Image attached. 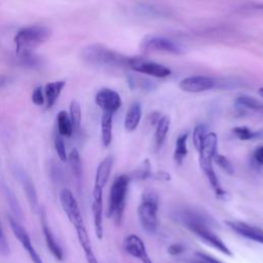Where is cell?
<instances>
[{
  "label": "cell",
  "instance_id": "cell-1",
  "mask_svg": "<svg viewBox=\"0 0 263 263\" xmlns=\"http://www.w3.org/2000/svg\"><path fill=\"white\" fill-rule=\"evenodd\" d=\"M50 30L44 26H30L21 29L14 36L15 52L22 58L29 57L32 51L50 37Z\"/></svg>",
  "mask_w": 263,
  "mask_h": 263
},
{
  "label": "cell",
  "instance_id": "cell-12",
  "mask_svg": "<svg viewBox=\"0 0 263 263\" xmlns=\"http://www.w3.org/2000/svg\"><path fill=\"white\" fill-rule=\"evenodd\" d=\"M91 211L95 225V232L98 239L103 238L104 229H103V188L93 186L92 189V202Z\"/></svg>",
  "mask_w": 263,
  "mask_h": 263
},
{
  "label": "cell",
  "instance_id": "cell-6",
  "mask_svg": "<svg viewBox=\"0 0 263 263\" xmlns=\"http://www.w3.org/2000/svg\"><path fill=\"white\" fill-rule=\"evenodd\" d=\"M60 202L65 214L67 215L69 221L72 223L74 228L84 226L78 202L71 190H69L68 188H64L61 190Z\"/></svg>",
  "mask_w": 263,
  "mask_h": 263
},
{
  "label": "cell",
  "instance_id": "cell-20",
  "mask_svg": "<svg viewBox=\"0 0 263 263\" xmlns=\"http://www.w3.org/2000/svg\"><path fill=\"white\" fill-rule=\"evenodd\" d=\"M76 233H77V237L79 240V243L84 252V256L86 258L87 263H99L93 251H92V247L90 243V239L88 236V233L85 229V226L82 227H78L75 228Z\"/></svg>",
  "mask_w": 263,
  "mask_h": 263
},
{
  "label": "cell",
  "instance_id": "cell-39",
  "mask_svg": "<svg viewBox=\"0 0 263 263\" xmlns=\"http://www.w3.org/2000/svg\"><path fill=\"white\" fill-rule=\"evenodd\" d=\"M196 255H197L200 259L204 260V261L208 262V263H223V262H221L220 260H218V259H216V258H214V257H212V256H210V255H206V254H204V253L197 252Z\"/></svg>",
  "mask_w": 263,
  "mask_h": 263
},
{
  "label": "cell",
  "instance_id": "cell-22",
  "mask_svg": "<svg viewBox=\"0 0 263 263\" xmlns=\"http://www.w3.org/2000/svg\"><path fill=\"white\" fill-rule=\"evenodd\" d=\"M112 127H113V114L103 112L101 118V141L104 147H109L112 142Z\"/></svg>",
  "mask_w": 263,
  "mask_h": 263
},
{
  "label": "cell",
  "instance_id": "cell-3",
  "mask_svg": "<svg viewBox=\"0 0 263 263\" xmlns=\"http://www.w3.org/2000/svg\"><path fill=\"white\" fill-rule=\"evenodd\" d=\"M82 58L88 64L99 67H122L127 66L128 58L101 44H91L82 50Z\"/></svg>",
  "mask_w": 263,
  "mask_h": 263
},
{
  "label": "cell",
  "instance_id": "cell-38",
  "mask_svg": "<svg viewBox=\"0 0 263 263\" xmlns=\"http://www.w3.org/2000/svg\"><path fill=\"white\" fill-rule=\"evenodd\" d=\"M254 159L260 165H263V146L258 147L254 152Z\"/></svg>",
  "mask_w": 263,
  "mask_h": 263
},
{
  "label": "cell",
  "instance_id": "cell-24",
  "mask_svg": "<svg viewBox=\"0 0 263 263\" xmlns=\"http://www.w3.org/2000/svg\"><path fill=\"white\" fill-rule=\"evenodd\" d=\"M170 125H171V119L168 116H161L157 123H156V127H155V146L156 149H159L162 144L164 143L165 139H166V135L168 133L170 129Z\"/></svg>",
  "mask_w": 263,
  "mask_h": 263
},
{
  "label": "cell",
  "instance_id": "cell-30",
  "mask_svg": "<svg viewBox=\"0 0 263 263\" xmlns=\"http://www.w3.org/2000/svg\"><path fill=\"white\" fill-rule=\"evenodd\" d=\"M232 133L234 134V136L241 140V141H249V140H253L255 138L258 137L259 133L258 132H253L252 129H250L248 126H235L232 129Z\"/></svg>",
  "mask_w": 263,
  "mask_h": 263
},
{
  "label": "cell",
  "instance_id": "cell-11",
  "mask_svg": "<svg viewBox=\"0 0 263 263\" xmlns=\"http://www.w3.org/2000/svg\"><path fill=\"white\" fill-rule=\"evenodd\" d=\"M216 80L208 76H189L182 79L179 87L186 92H201L214 88Z\"/></svg>",
  "mask_w": 263,
  "mask_h": 263
},
{
  "label": "cell",
  "instance_id": "cell-14",
  "mask_svg": "<svg viewBox=\"0 0 263 263\" xmlns=\"http://www.w3.org/2000/svg\"><path fill=\"white\" fill-rule=\"evenodd\" d=\"M225 224L239 235L263 245V229L241 221H225Z\"/></svg>",
  "mask_w": 263,
  "mask_h": 263
},
{
  "label": "cell",
  "instance_id": "cell-32",
  "mask_svg": "<svg viewBox=\"0 0 263 263\" xmlns=\"http://www.w3.org/2000/svg\"><path fill=\"white\" fill-rule=\"evenodd\" d=\"M215 163L224 172L226 173L227 175H233L234 173V166L232 165L231 161L224 155L222 154H216L215 157H214V160Z\"/></svg>",
  "mask_w": 263,
  "mask_h": 263
},
{
  "label": "cell",
  "instance_id": "cell-27",
  "mask_svg": "<svg viewBox=\"0 0 263 263\" xmlns=\"http://www.w3.org/2000/svg\"><path fill=\"white\" fill-rule=\"evenodd\" d=\"M70 167L72 170L73 175L77 180H80L82 177V160L80 157V154L77 149H72L71 152L68 154V160Z\"/></svg>",
  "mask_w": 263,
  "mask_h": 263
},
{
  "label": "cell",
  "instance_id": "cell-16",
  "mask_svg": "<svg viewBox=\"0 0 263 263\" xmlns=\"http://www.w3.org/2000/svg\"><path fill=\"white\" fill-rule=\"evenodd\" d=\"M15 176L18 178L23 189L25 191V194L27 196V199L31 205V209L34 212H38L40 210L39 208V198L37 195V191L35 189L34 183L32 182L31 178L27 175V173L25 171H23L22 168H17Z\"/></svg>",
  "mask_w": 263,
  "mask_h": 263
},
{
  "label": "cell",
  "instance_id": "cell-7",
  "mask_svg": "<svg viewBox=\"0 0 263 263\" xmlns=\"http://www.w3.org/2000/svg\"><path fill=\"white\" fill-rule=\"evenodd\" d=\"M127 67L135 70L136 72H140L143 74H147L156 78H165L171 75V70L161 65L154 62L146 61L142 58H128Z\"/></svg>",
  "mask_w": 263,
  "mask_h": 263
},
{
  "label": "cell",
  "instance_id": "cell-41",
  "mask_svg": "<svg viewBox=\"0 0 263 263\" xmlns=\"http://www.w3.org/2000/svg\"><path fill=\"white\" fill-rule=\"evenodd\" d=\"M258 93L260 95V97H261V98H263V87L259 88V90H258Z\"/></svg>",
  "mask_w": 263,
  "mask_h": 263
},
{
  "label": "cell",
  "instance_id": "cell-17",
  "mask_svg": "<svg viewBox=\"0 0 263 263\" xmlns=\"http://www.w3.org/2000/svg\"><path fill=\"white\" fill-rule=\"evenodd\" d=\"M113 165V156L108 155L106 156L98 165L96 177H95V186H98L100 188H104L105 185L108 182V179L111 174Z\"/></svg>",
  "mask_w": 263,
  "mask_h": 263
},
{
  "label": "cell",
  "instance_id": "cell-8",
  "mask_svg": "<svg viewBox=\"0 0 263 263\" xmlns=\"http://www.w3.org/2000/svg\"><path fill=\"white\" fill-rule=\"evenodd\" d=\"M8 222L9 226L14 234V236L17 238V240L21 242L24 250L28 253L33 263H43L41 257L36 252L35 248L32 245V240L30 238V235L28 234L27 230L22 226L20 221H17L13 216H8Z\"/></svg>",
  "mask_w": 263,
  "mask_h": 263
},
{
  "label": "cell",
  "instance_id": "cell-35",
  "mask_svg": "<svg viewBox=\"0 0 263 263\" xmlns=\"http://www.w3.org/2000/svg\"><path fill=\"white\" fill-rule=\"evenodd\" d=\"M0 254H2L4 256L9 254V246H8V242L4 235L3 228L1 226V222H0Z\"/></svg>",
  "mask_w": 263,
  "mask_h": 263
},
{
  "label": "cell",
  "instance_id": "cell-26",
  "mask_svg": "<svg viewBox=\"0 0 263 263\" xmlns=\"http://www.w3.org/2000/svg\"><path fill=\"white\" fill-rule=\"evenodd\" d=\"M57 126H58V134L62 137H71L73 134V125L69 114L62 110L57 115Z\"/></svg>",
  "mask_w": 263,
  "mask_h": 263
},
{
  "label": "cell",
  "instance_id": "cell-13",
  "mask_svg": "<svg viewBox=\"0 0 263 263\" xmlns=\"http://www.w3.org/2000/svg\"><path fill=\"white\" fill-rule=\"evenodd\" d=\"M123 249L127 254L139 259L142 263H153L147 253L144 241L136 234H129L124 238Z\"/></svg>",
  "mask_w": 263,
  "mask_h": 263
},
{
  "label": "cell",
  "instance_id": "cell-9",
  "mask_svg": "<svg viewBox=\"0 0 263 263\" xmlns=\"http://www.w3.org/2000/svg\"><path fill=\"white\" fill-rule=\"evenodd\" d=\"M141 48L145 51H157L174 54L181 53V48L174 41L159 36L146 37L141 43Z\"/></svg>",
  "mask_w": 263,
  "mask_h": 263
},
{
  "label": "cell",
  "instance_id": "cell-29",
  "mask_svg": "<svg viewBox=\"0 0 263 263\" xmlns=\"http://www.w3.org/2000/svg\"><path fill=\"white\" fill-rule=\"evenodd\" d=\"M69 117L71 119L74 129H78L81 123V108L77 101L73 100L70 104V113Z\"/></svg>",
  "mask_w": 263,
  "mask_h": 263
},
{
  "label": "cell",
  "instance_id": "cell-2",
  "mask_svg": "<svg viewBox=\"0 0 263 263\" xmlns=\"http://www.w3.org/2000/svg\"><path fill=\"white\" fill-rule=\"evenodd\" d=\"M129 182L130 177L119 175L114 179L110 188L107 217L113 218L116 225H120L122 220Z\"/></svg>",
  "mask_w": 263,
  "mask_h": 263
},
{
  "label": "cell",
  "instance_id": "cell-15",
  "mask_svg": "<svg viewBox=\"0 0 263 263\" xmlns=\"http://www.w3.org/2000/svg\"><path fill=\"white\" fill-rule=\"evenodd\" d=\"M40 222H41V228H42V232L44 235V239L47 246V249L49 250V252L52 254V256L57 259L62 261L64 259V254L63 251L60 247V245L57 242L51 229L48 225L47 222V218H46V213L43 209H40Z\"/></svg>",
  "mask_w": 263,
  "mask_h": 263
},
{
  "label": "cell",
  "instance_id": "cell-40",
  "mask_svg": "<svg viewBox=\"0 0 263 263\" xmlns=\"http://www.w3.org/2000/svg\"><path fill=\"white\" fill-rule=\"evenodd\" d=\"M254 8H256V9H261V10H263V3H260V4H254Z\"/></svg>",
  "mask_w": 263,
  "mask_h": 263
},
{
  "label": "cell",
  "instance_id": "cell-37",
  "mask_svg": "<svg viewBox=\"0 0 263 263\" xmlns=\"http://www.w3.org/2000/svg\"><path fill=\"white\" fill-rule=\"evenodd\" d=\"M151 178L153 179H156V180H159V181H164V182H167L171 180V175L164 171H161V172H157L155 174L152 173L151 175Z\"/></svg>",
  "mask_w": 263,
  "mask_h": 263
},
{
  "label": "cell",
  "instance_id": "cell-23",
  "mask_svg": "<svg viewBox=\"0 0 263 263\" xmlns=\"http://www.w3.org/2000/svg\"><path fill=\"white\" fill-rule=\"evenodd\" d=\"M1 190L7 200V203L12 212V215L13 217L17 220V221H21L24 216H23V211H22V208L14 195V193L12 192V190L5 184V183H2L1 184Z\"/></svg>",
  "mask_w": 263,
  "mask_h": 263
},
{
  "label": "cell",
  "instance_id": "cell-25",
  "mask_svg": "<svg viewBox=\"0 0 263 263\" xmlns=\"http://www.w3.org/2000/svg\"><path fill=\"white\" fill-rule=\"evenodd\" d=\"M187 140H188V134L183 133L181 134L175 143V150H174V160L177 164H182L184 159L187 156L188 149H187Z\"/></svg>",
  "mask_w": 263,
  "mask_h": 263
},
{
  "label": "cell",
  "instance_id": "cell-10",
  "mask_svg": "<svg viewBox=\"0 0 263 263\" xmlns=\"http://www.w3.org/2000/svg\"><path fill=\"white\" fill-rule=\"evenodd\" d=\"M96 104L103 110L114 114L121 107V98L119 93L111 88L100 89L95 98Z\"/></svg>",
  "mask_w": 263,
  "mask_h": 263
},
{
  "label": "cell",
  "instance_id": "cell-19",
  "mask_svg": "<svg viewBox=\"0 0 263 263\" xmlns=\"http://www.w3.org/2000/svg\"><path fill=\"white\" fill-rule=\"evenodd\" d=\"M142 118V107L141 104L135 102L130 105L124 118V128L126 132H134L139 126Z\"/></svg>",
  "mask_w": 263,
  "mask_h": 263
},
{
  "label": "cell",
  "instance_id": "cell-5",
  "mask_svg": "<svg viewBox=\"0 0 263 263\" xmlns=\"http://www.w3.org/2000/svg\"><path fill=\"white\" fill-rule=\"evenodd\" d=\"M158 195L151 189H146L142 193L141 202L138 206V218L143 230L149 234H154L157 230L158 219Z\"/></svg>",
  "mask_w": 263,
  "mask_h": 263
},
{
  "label": "cell",
  "instance_id": "cell-18",
  "mask_svg": "<svg viewBox=\"0 0 263 263\" xmlns=\"http://www.w3.org/2000/svg\"><path fill=\"white\" fill-rule=\"evenodd\" d=\"M217 148L218 136L214 132L206 133L202 142V146L198 151V157L214 160V157L217 154Z\"/></svg>",
  "mask_w": 263,
  "mask_h": 263
},
{
  "label": "cell",
  "instance_id": "cell-36",
  "mask_svg": "<svg viewBox=\"0 0 263 263\" xmlns=\"http://www.w3.org/2000/svg\"><path fill=\"white\" fill-rule=\"evenodd\" d=\"M185 251V247L180 243V242H175L172 243L168 248H167V253L172 256H178L180 254H182Z\"/></svg>",
  "mask_w": 263,
  "mask_h": 263
},
{
  "label": "cell",
  "instance_id": "cell-4",
  "mask_svg": "<svg viewBox=\"0 0 263 263\" xmlns=\"http://www.w3.org/2000/svg\"><path fill=\"white\" fill-rule=\"evenodd\" d=\"M185 227L193 232L196 236L202 239L204 242L218 250L226 256H232V252L225 245V242L211 229L206 226L203 219L196 214H189L184 218Z\"/></svg>",
  "mask_w": 263,
  "mask_h": 263
},
{
  "label": "cell",
  "instance_id": "cell-33",
  "mask_svg": "<svg viewBox=\"0 0 263 263\" xmlns=\"http://www.w3.org/2000/svg\"><path fill=\"white\" fill-rule=\"evenodd\" d=\"M54 149L57 151V154H58L60 160L63 161V162H66L68 160V154H67V150H66L64 139L59 134L54 138Z\"/></svg>",
  "mask_w": 263,
  "mask_h": 263
},
{
  "label": "cell",
  "instance_id": "cell-21",
  "mask_svg": "<svg viewBox=\"0 0 263 263\" xmlns=\"http://www.w3.org/2000/svg\"><path fill=\"white\" fill-rule=\"evenodd\" d=\"M65 85H66L65 81H53V82L47 83L44 86L43 91H44L47 109H50L55 104Z\"/></svg>",
  "mask_w": 263,
  "mask_h": 263
},
{
  "label": "cell",
  "instance_id": "cell-31",
  "mask_svg": "<svg viewBox=\"0 0 263 263\" xmlns=\"http://www.w3.org/2000/svg\"><path fill=\"white\" fill-rule=\"evenodd\" d=\"M205 135H206V126L204 124H198L194 127L192 133V141L197 151H199V149L201 148Z\"/></svg>",
  "mask_w": 263,
  "mask_h": 263
},
{
  "label": "cell",
  "instance_id": "cell-34",
  "mask_svg": "<svg viewBox=\"0 0 263 263\" xmlns=\"http://www.w3.org/2000/svg\"><path fill=\"white\" fill-rule=\"evenodd\" d=\"M32 102L37 105V106H42L45 102V97H44V91L42 86H37L32 93Z\"/></svg>",
  "mask_w": 263,
  "mask_h": 263
},
{
  "label": "cell",
  "instance_id": "cell-28",
  "mask_svg": "<svg viewBox=\"0 0 263 263\" xmlns=\"http://www.w3.org/2000/svg\"><path fill=\"white\" fill-rule=\"evenodd\" d=\"M235 103L240 107H243L253 111H257V112H263V103L253 97L239 96L236 99Z\"/></svg>",
  "mask_w": 263,
  "mask_h": 263
}]
</instances>
